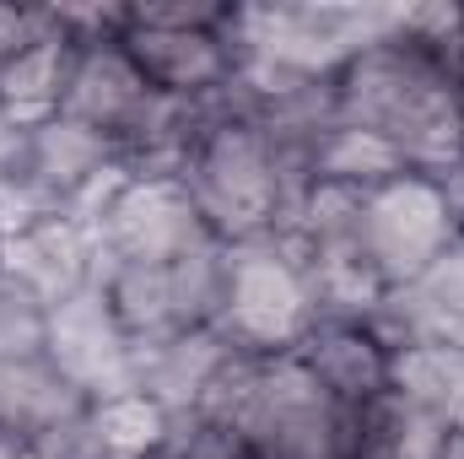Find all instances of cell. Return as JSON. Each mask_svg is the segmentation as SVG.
<instances>
[{"instance_id":"6da1fadb","label":"cell","mask_w":464,"mask_h":459,"mask_svg":"<svg viewBox=\"0 0 464 459\" xmlns=\"http://www.w3.org/2000/svg\"><path fill=\"white\" fill-rule=\"evenodd\" d=\"M335 124L362 130L405 157L421 173H454L464 162V119H459V60L432 49L427 38L394 27L362 44L330 76Z\"/></svg>"},{"instance_id":"7a4b0ae2","label":"cell","mask_w":464,"mask_h":459,"mask_svg":"<svg viewBox=\"0 0 464 459\" xmlns=\"http://www.w3.org/2000/svg\"><path fill=\"white\" fill-rule=\"evenodd\" d=\"M179 184L222 249L281 238L297 195L308 190L292 157L270 141V130L243 103L237 82L227 93L195 103V135H189Z\"/></svg>"},{"instance_id":"3957f363","label":"cell","mask_w":464,"mask_h":459,"mask_svg":"<svg viewBox=\"0 0 464 459\" xmlns=\"http://www.w3.org/2000/svg\"><path fill=\"white\" fill-rule=\"evenodd\" d=\"M237 11L243 5H222V0L114 5V33L151 93L173 103H206L227 93L243 71Z\"/></svg>"},{"instance_id":"277c9868","label":"cell","mask_w":464,"mask_h":459,"mask_svg":"<svg viewBox=\"0 0 464 459\" xmlns=\"http://www.w3.org/2000/svg\"><path fill=\"white\" fill-rule=\"evenodd\" d=\"M464 238V217L443 184V173L405 168L356 200V259L367 281L389 298L427 276Z\"/></svg>"},{"instance_id":"5b68a950","label":"cell","mask_w":464,"mask_h":459,"mask_svg":"<svg viewBox=\"0 0 464 459\" xmlns=\"http://www.w3.org/2000/svg\"><path fill=\"white\" fill-rule=\"evenodd\" d=\"M319 319L303 259L286 238L237 243L222 254V314L217 336L248 356H286Z\"/></svg>"},{"instance_id":"8992f818","label":"cell","mask_w":464,"mask_h":459,"mask_svg":"<svg viewBox=\"0 0 464 459\" xmlns=\"http://www.w3.org/2000/svg\"><path fill=\"white\" fill-rule=\"evenodd\" d=\"M222 254H227L222 243H206V249L162 259V265H103L98 292L109 298V308H114L119 330L130 336V346L217 330Z\"/></svg>"},{"instance_id":"52a82bcc","label":"cell","mask_w":464,"mask_h":459,"mask_svg":"<svg viewBox=\"0 0 464 459\" xmlns=\"http://www.w3.org/2000/svg\"><path fill=\"white\" fill-rule=\"evenodd\" d=\"M394 27V11L378 5H243L237 38L243 60L330 82L351 54Z\"/></svg>"},{"instance_id":"ba28073f","label":"cell","mask_w":464,"mask_h":459,"mask_svg":"<svg viewBox=\"0 0 464 459\" xmlns=\"http://www.w3.org/2000/svg\"><path fill=\"white\" fill-rule=\"evenodd\" d=\"M87 228L98 238V270L103 265H162V259H179V254L217 243L206 222L195 217L179 179L119 173V184L103 195V206L92 211Z\"/></svg>"},{"instance_id":"9c48e42d","label":"cell","mask_w":464,"mask_h":459,"mask_svg":"<svg viewBox=\"0 0 464 459\" xmlns=\"http://www.w3.org/2000/svg\"><path fill=\"white\" fill-rule=\"evenodd\" d=\"M394 341L383 336V325L372 314H324L314 319V330L292 346V362L324 389V400H335L346 416L367 411L372 400H383L394 389Z\"/></svg>"},{"instance_id":"30bf717a","label":"cell","mask_w":464,"mask_h":459,"mask_svg":"<svg viewBox=\"0 0 464 459\" xmlns=\"http://www.w3.org/2000/svg\"><path fill=\"white\" fill-rule=\"evenodd\" d=\"M44 356L87 395V400H103L130 389V373H135V346L119 330L114 308L98 287L65 298L49 308V336H44Z\"/></svg>"},{"instance_id":"8fae6325","label":"cell","mask_w":464,"mask_h":459,"mask_svg":"<svg viewBox=\"0 0 464 459\" xmlns=\"http://www.w3.org/2000/svg\"><path fill=\"white\" fill-rule=\"evenodd\" d=\"M0 270H11L44 308L98 287V238L82 217H38L0 243Z\"/></svg>"},{"instance_id":"7c38bea8","label":"cell","mask_w":464,"mask_h":459,"mask_svg":"<svg viewBox=\"0 0 464 459\" xmlns=\"http://www.w3.org/2000/svg\"><path fill=\"white\" fill-rule=\"evenodd\" d=\"M372 319L400 346H464V238L411 287L389 292Z\"/></svg>"},{"instance_id":"4fadbf2b","label":"cell","mask_w":464,"mask_h":459,"mask_svg":"<svg viewBox=\"0 0 464 459\" xmlns=\"http://www.w3.org/2000/svg\"><path fill=\"white\" fill-rule=\"evenodd\" d=\"M232 362V346L217 330H195V336H168V341L135 346V373L130 389L151 395L168 416H195L211 395V384L222 378Z\"/></svg>"},{"instance_id":"5bb4252c","label":"cell","mask_w":464,"mask_h":459,"mask_svg":"<svg viewBox=\"0 0 464 459\" xmlns=\"http://www.w3.org/2000/svg\"><path fill=\"white\" fill-rule=\"evenodd\" d=\"M92 400L38 351V356H16L0 362V433H11L16 444H38L49 438L60 422L82 416Z\"/></svg>"},{"instance_id":"9a60e30c","label":"cell","mask_w":464,"mask_h":459,"mask_svg":"<svg viewBox=\"0 0 464 459\" xmlns=\"http://www.w3.org/2000/svg\"><path fill=\"white\" fill-rule=\"evenodd\" d=\"M449 433V422L389 389L383 400L351 416V459H443Z\"/></svg>"},{"instance_id":"2e32d148","label":"cell","mask_w":464,"mask_h":459,"mask_svg":"<svg viewBox=\"0 0 464 459\" xmlns=\"http://www.w3.org/2000/svg\"><path fill=\"white\" fill-rule=\"evenodd\" d=\"M394 389L438 422L464 427V346H400Z\"/></svg>"},{"instance_id":"e0dca14e","label":"cell","mask_w":464,"mask_h":459,"mask_svg":"<svg viewBox=\"0 0 464 459\" xmlns=\"http://www.w3.org/2000/svg\"><path fill=\"white\" fill-rule=\"evenodd\" d=\"M92 427H98L109 459H157L168 449L179 416H168V411H162L151 395H140V389H119V395L92 400Z\"/></svg>"},{"instance_id":"ac0fdd59","label":"cell","mask_w":464,"mask_h":459,"mask_svg":"<svg viewBox=\"0 0 464 459\" xmlns=\"http://www.w3.org/2000/svg\"><path fill=\"white\" fill-rule=\"evenodd\" d=\"M44 336H49V308L11 270H0V362L38 356Z\"/></svg>"},{"instance_id":"d6986e66","label":"cell","mask_w":464,"mask_h":459,"mask_svg":"<svg viewBox=\"0 0 464 459\" xmlns=\"http://www.w3.org/2000/svg\"><path fill=\"white\" fill-rule=\"evenodd\" d=\"M162 459H259V454H254L232 427H222V422L179 416V427H173V438H168Z\"/></svg>"},{"instance_id":"ffe728a7","label":"cell","mask_w":464,"mask_h":459,"mask_svg":"<svg viewBox=\"0 0 464 459\" xmlns=\"http://www.w3.org/2000/svg\"><path fill=\"white\" fill-rule=\"evenodd\" d=\"M60 33V5H0V76Z\"/></svg>"},{"instance_id":"44dd1931","label":"cell","mask_w":464,"mask_h":459,"mask_svg":"<svg viewBox=\"0 0 464 459\" xmlns=\"http://www.w3.org/2000/svg\"><path fill=\"white\" fill-rule=\"evenodd\" d=\"M443 459H464V427L449 433V444H443Z\"/></svg>"},{"instance_id":"7402d4cb","label":"cell","mask_w":464,"mask_h":459,"mask_svg":"<svg viewBox=\"0 0 464 459\" xmlns=\"http://www.w3.org/2000/svg\"><path fill=\"white\" fill-rule=\"evenodd\" d=\"M22 449H27V444H16L11 433H0V459H16V454H22Z\"/></svg>"},{"instance_id":"603a6c76","label":"cell","mask_w":464,"mask_h":459,"mask_svg":"<svg viewBox=\"0 0 464 459\" xmlns=\"http://www.w3.org/2000/svg\"><path fill=\"white\" fill-rule=\"evenodd\" d=\"M459 119H464V65H459Z\"/></svg>"},{"instance_id":"cb8c5ba5","label":"cell","mask_w":464,"mask_h":459,"mask_svg":"<svg viewBox=\"0 0 464 459\" xmlns=\"http://www.w3.org/2000/svg\"><path fill=\"white\" fill-rule=\"evenodd\" d=\"M16 459H44V454H38V449H22V454H16Z\"/></svg>"}]
</instances>
